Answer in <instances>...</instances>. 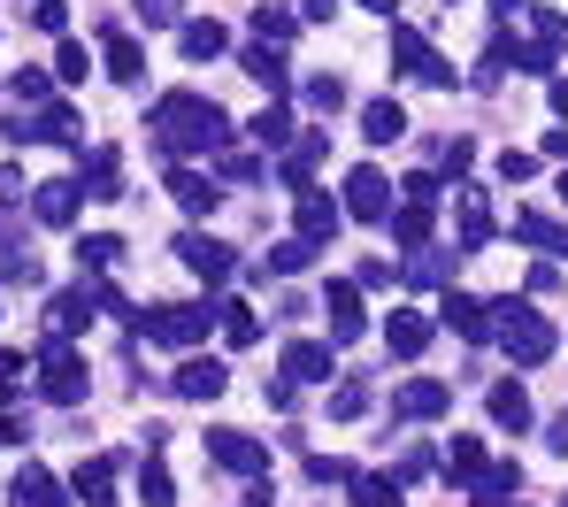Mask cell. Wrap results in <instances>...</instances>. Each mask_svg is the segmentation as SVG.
<instances>
[{"mask_svg": "<svg viewBox=\"0 0 568 507\" xmlns=\"http://www.w3.org/2000/svg\"><path fill=\"white\" fill-rule=\"evenodd\" d=\"M154 131H162V146H170V154H192V146H223V108L200 101V93H170V101L154 108Z\"/></svg>", "mask_w": 568, "mask_h": 507, "instance_id": "6da1fadb", "label": "cell"}, {"mask_svg": "<svg viewBox=\"0 0 568 507\" xmlns=\"http://www.w3.org/2000/svg\"><path fill=\"white\" fill-rule=\"evenodd\" d=\"M491 331H499V346H507L523 369L554 354V323H546V315H530L523 301H499V307H491Z\"/></svg>", "mask_w": 568, "mask_h": 507, "instance_id": "7a4b0ae2", "label": "cell"}, {"mask_svg": "<svg viewBox=\"0 0 568 507\" xmlns=\"http://www.w3.org/2000/svg\"><path fill=\"white\" fill-rule=\"evenodd\" d=\"M215 315H223V307H154V315H139V331H146L154 346H192V338H207Z\"/></svg>", "mask_w": 568, "mask_h": 507, "instance_id": "3957f363", "label": "cell"}, {"mask_svg": "<svg viewBox=\"0 0 568 507\" xmlns=\"http://www.w3.org/2000/svg\"><path fill=\"white\" fill-rule=\"evenodd\" d=\"M392 54L407 62V78H423V85H454V70L430 54V39L423 31H407V23H392Z\"/></svg>", "mask_w": 568, "mask_h": 507, "instance_id": "277c9868", "label": "cell"}, {"mask_svg": "<svg viewBox=\"0 0 568 507\" xmlns=\"http://www.w3.org/2000/svg\"><path fill=\"white\" fill-rule=\"evenodd\" d=\"M446 400H454L446 377H415V385L392 393V415H399V423H430V415H446Z\"/></svg>", "mask_w": 568, "mask_h": 507, "instance_id": "5b68a950", "label": "cell"}, {"mask_svg": "<svg viewBox=\"0 0 568 507\" xmlns=\"http://www.w3.org/2000/svg\"><path fill=\"white\" fill-rule=\"evenodd\" d=\"M346 215H362V223H392V185H384L377 170H354V178H346Z\"/></svg>", "mask_w": 568, "mask_h": 507, "instance_id": "8992f818", "label": "cell"}, {"mask_svg": "<svg viewBox=\"0 0 568 507\" xmlns=\"http://www.w3.org/2000/svg\"><path fill=\"white\" fill-rule=\"evenodd\" d=\"M207 454H215L223 469H239V477H262V469H270V454H262L246 430H207Z\"/></svg>", "mask_w": 568, "mask_h": 507, "instance_id": "52a82bcc", "label": "cell"}, {"mask_svg": "<svg viewBox=\"0 0 568 507\" xmlns=\"http://www.w3.org/2000/svg\"><path fill=\"white\" fill-rule=\"evenodd\" d=\"M39 393H47V400H85V362H78V354H70V346H54V354H47V377H39Z\"/></svg>", "mask_w": 568, "mask_h": 507, "instance_id": "ba28073f", "label": "cell"}, {"mask_svg": "<svg viewBox=\"0 0 568 507\" xmlns=\"http://www.w3.org/2000/svg\"><path fill=\"white\" fill-rule=\"evenodd\" d=\"M178 254H185L192 277H207V285L231 277V246H223V239H200V231H192V239H178Z\"/></svg>", "mask_w": 568, "mask_h": 507, "instance_id": "9c48e42d", "label": "cell"}, {"mask_svg": "<svg viewBox=\"0 0 568 507\" xmlns=\"http://www.w3.org/2000/svg\"><path fill=\"white\" fill-rule=\"evenodd\" d=\"M384 346H392L399 362H415V354L430 346V315H423V307H399V315L384 323Z\"/></svg>", "mask_w": 568, "mask_h": 507, "instance_id": "30bf717a", "label": "cell"}, {"mask_svg": "<svg viewBox=\"0 0 568 507\" xmlns=\"http://www.w3.org/2000/svg\"><path fill=\"white\" fill-rule=\"evenodd\" d=\"M284 377H292V385H323V377H331V346L292 338V346H284Z\"/></svg>", "mask_w": 568, "mask_h": 507, "instance_id": "8fae6325", "label": "cell"}, {"mask_svg": "<svg viewBox=\"0 0 568 507\" xmlns=\"http://www.w3.org/2000/svg\"><path fill=\"white\" fill-rule=\"evenodd\" d=\"M323 315H331V338H338V346L362 338V293H354V285H331V293H323Z\"/></svg>", "mask_w": 568, "mask_h": 507, "instance_id": "7c38bea8", "label": "cell"}, {"mask_svg": "<svg viewBox=\"0 0 568 507\" xmlns=\"http://www.w3.org/2000/svg\"><path fill=\"white\" fill-rule=\"evenodd\" d=\"M446 331H462V338H491V307L484 301H469V293H446Z\"/></svg>", "mask_w": 568, "mask_h": 507, "instance_id": "4fadbf2b", "label": "cell"}, {"mask_svg": "<svg viewBox=\"0 0 568 507\" xmlns=\"http://www.w3.org/2000/svg\"><path fill=\"white\" fill-rule=\"evenodd\" d=\"M223 385H231V369H223V362H200V354H192L185 369H178V393H185V400H215Z\"/></svg>", "mask_w": 568, "mask_h": 507, "instance_id": "5bb4252c", "label": "cell"}, {"mask_svg": "<svg viewBox=\"0 0 568 507\" xmlns=\"http://www.w3.org/2000/svg\"><path fill=\"white\" fill-rule=\"evenodd\" d=\"M399 131H407V108L399 101H369L362 108V139H369V146H392Z\"/></svg>", "mask_w": 568, "mask_h": 507, "instance_id": "9a60e30c", "label": "cell"}, {"mask_svg": "<svg viewBox=\"0 0 568 507\" xmlns=\"http://www.w3.org/2000/svg\"><path fill=\"white\" fill-rule=\"evenodd\" d=\"M338 215H346L338 201H315V193H307V201H300V239H307V246L338 239Z\"/></svg>", "mask_w": 568, "mask_h": 507, "instance_id": "2e32d148", "label": "cell"}, {"mask_svg": "<svg viewBox=\"0 0 568 507\" xmlns=\"http://www.w3.org/2000/svg\"><path fill=\"white\" fill-rule=\"evenodd\" d=\"M246 78H262L270 93H284V85H292V70H284V54L270 47V39H262V47H246Z\"/></svg>", "mask_w": 568, "mask_h": 507, "instance_id": "e0dca14e", "label": "cell"}, {"mask_svg": "<svg viewBox=\"0 0 568 507\" xmlns=\"http://www.w3.org/2000/svg\"><path fill=\"white\" fill-rule=\"evenodd\" d=\"M78 201H85V193H78L70 178H54V185H39V215H47V223H70V215H78Z\"/></svg>", "mask_w": 568, "mask_h": 507, "instance_id": "ac0fdd59", "label": "cell"}, {"mask_svg": "<svg viewBox=\"0 0 568 507\" xmlns=\"http://www.w3.org/2000/svg\"><path fill=\"white\" fill-rule=\"evenodd\" d=\"M491 423H499V430H523V423H530V393H523V385H499V393H491Z\"/></svg>", "mask_w": 568, "mask_h": 507, "instance_id": "d6986e66", "label": "cell"}, {"mask_svg": "<svg viewBox=\"0 0 568 507\" xmlns=\"http://www.w3.org/2000/svg\"><path fill=\"white\" fill-rule=\"evenodd\" d=\"M16 507H62V485H54L47 469H23V477H16Z\"/></svg>", "mask_w": 568, "mask_h": 507, "instance_id": "ffe728a7", "label": "cell"}, {"mask_svg": "<svg viewBox=\"0 0 568 507\" xmlns=\"http://www.w3.org/2000/svg\"><path fill=\"white\" fill-rule=\"evenodd\" d=\"M85 201H115V154L108 146L85 154Z\"/></svg>", "mask_w": 568, "mask_h": 507, "instance_id": "44dd1931", "label": "cell"}, {"mask_svg": "<svg viewBox=\"0 0 568 507\" xmlns=\"http://www.w3.org/2000/svg\"><path fill=\"white\" fill-rule=\"evenodd\" d=\"M170 193H178V207H192V215H207V207H215V185H207L200 170H178V178H170Z\"/></svg>", "mask_w": 568, "mask_h": 507, "instance_id": "7402d4cb", "label": "cell"}, {"mask_svg": "<svg viewBox=\"0 0 568 507\" xmlns=\"http://www.w3.org/2000/svg\"><path fill=\"white\" fill-rule=\"evenodd\" d=\"M446 477H462V485L484 477V446H476V438H454V446H446Z\"/></svg>", "mask_w": 568, "mask_h": 507, "instance_id": "603a6c76", "label": "cell"}, {"mask_svg": "<svg viewBox=\"0 0 568 507\" xmlns=\"http://www.w3.org/2000/svg\"><path fill=\"white\" fill-rule=\"evenodd\" d=\"M108 485H115V462H85L78 469V500L85 507H108Z\"/></svg>", "mask_w": 568, "mask_h": 507, "instance_id": "cb8c5ba5", "label": "cell"}, {"mask_svg": "<svg viewBox=\"0 0 568 507\" xmlns=\"http://www.w3.org/2000/svg\"><path fill=\"white\" fill-rule=\"evenodd\" d=\"M491 239V207H484V193H462V246H484Z\"/></svg>", "mask_w": 568, "mask_h": 507, "instance_id": "d4e9b609", "label": "cell"}, {"mask_svg": "<svg viewBox=\"0 0 568 507\" xmlns=\"http://www.w3.org/2000/svg\"><path fill=\"white\" fill-rule=\"evenodd\" d=\"M254 31H262L270 47H284V39H292L300 23H292V8H277V0H262V8H254Z\"/></svg>", "mask_w": 568, "mask_h": 507, "instance_id": "484cf974", "label": "cell"}, {"mask_svg": "<svg viewBox=\"0 0 568 507\" xmlns=\"http://www.w3.org/2000/svg\"><path fill=\"white\" fill-rule=\"evenodd\" d=\"M108 70H115L123 85H139V78H146V54H139L131 39H108Z\"/></svg>", "mask_w": 568, "mask_h": 507, "instance_id": "4316f807", "label": "cell"}, {"mask_svg": "<svg viewBox=\"0 0 568 507\" xmlns=\"http://www.w3.org/2000/svg\"><path fill=\"white\" fill-rule=\"evenodd\" d=\"M323 146H331V139H323V131H307V139L292 146V162H284V178H292V185H307V170L323 162Z\"/></svg>", "mask_w": 568, "mask_h": 507, "instance_id": "83f0119b", "label": "cell"}, {"mask_svg": "<svg viewBox=\"0 0 568 507\" xmlns=\"http://www.w3.org/2000/svg\"><path fill=\"white\" fill-rule=\"evenodd\" d=\"M392 239H399V246H423V239H430V207H399V215H392Z\"/></svg>", "mask_w": 568, "mask_h": 507, "instance_id": "f1b7e54d", "label": "cell"}, {"mask_svg": "<svg viewBox=\"0 0 568 507\" xmlns=\"http://www.w3.org/2000/svg\"><path fill=\"white\" fill-rule=\"evenodd\" d=\"M515 239H530V246H554V254H568L561 223H546V215H515Z\"/></svg>", "mask_w": 568, "mask_h": 507, "instance_id": "f546056e", "label": "cell"}, {"mask_svg": "<svg viewBox=\"0 0 568 507\" xmlns=\"http://www.w3.org/2000/svg\"><path fill=\"white\" fill-rule=\"evenodd\" d=\"M223 338H231V346H254V338H262V323H254V307H223Z\"/></svg>", "mask_w": 568, "mask_h": 507, "instance_id": "4dcf8cb0", "label": "cell"}, {"mask_svg": "<svg viewBox=\"0 0 568 507\" xmlns=\"http://www.w3.org/2000/svg\"><path fill=\"white\" fill-rule=\"evenodd\" d=\"M139 500H146V507H170V500H178V493H170V469H162V462H146V469H139Z\"/></svg>", "mask_w": 568, "mask_h": 507, "instance_id": "1f68e13d", "label": "cell"}, {"mask_svg": "<svg viewBox=\"0 0 568 507\" xmlns=\"http://www.w3.org/2000/svg\"><path fill=\"white\" fill-rule=\"evenodd\" d=\"M185 54H192V62L223 54V23H185Z\"/></svg>", "mask_w": 568, "mask_h": 507, "instance_id": "d6a6232c", "label": "cell"}, {"mask_svg": "<svg viewBox=\"0 0 568 507\" xmlns=\"http://www.w3.org/2000/svg\"><path fill=\"white\" fill-rule=\"evenodd\" d=\"M78 262L85 270H115L123 262V239H78Z\"/></svg>", "mask_w": 568, "mask_h": 507, "instance_id": "836d02e7", "label": "cell"}, {"mask_svg": "<svg viewBox=\"0 0 568 507\" xmlns=\"http://www.w3.org/2000/svg\"><path fill=\"white\" fill-rule=\"evenodd\" d=\"M307 108H315V115H338V108H346V85H338V78H307Z\"/></svg>", "mask_w": 568, "mask_h": 507, "instance_id": "e575fe53", "label": "cell"}, {"mask_svg": "<svg viewBox=\"0 0 568 507\" xmlns=\"http://www.w3.org/2000/svg\"><path fill=\"white\" fill-rule=\"evenodd\" d=\"M354 500H362V507H399V477H362Z\"/></svg>", "mask_w": 568, "mask_h": 507, "instance_id": "d590c367", "label": "cell"}, {"mask_svg": "<svg viewBox=\"0 0 568 507\" xmlns=\"http://www.w3.org/2000/svg\"><path fill=\"white\" fill-rule=\"evenodd\" d=\"M47 323H54V331H62V338H70V331H78V323H85V293H62V301L47 307Z\"/></svg>", "mask_w": 568, "mask_h": 507, "instance_id": "8d00e7d4", "label": "cell"}, {"mask_svg": "<svg viewBox=\"0 0 568 507\" xmlns=\"http://www.w3.org/2000/svg\"><path fill=\"white\" fill-rule=\"evenodd\" d=\"M530 16H538V39H546V54H561V47H568V16H561V8H530Z\"/></svg>", "mask_w": 568, "mask_h": 507, "instance_id": "74e56055", "label": "cell"}, {"mask_svg": "<svg viewBox=\"0 0 568 507\" xmlns=\"http://www.w3.org/2000/svg\"><path fill=\"white\" fill-rule=\"evenodd\" d=\"M85 70H93L85 47H62V54H54V78H62V85H85Z\"/></svg>", "mask_w": 568, "mask_h": 507, "instance_id": "f35d334b", "label": "cell"}, {"mask_svg": "<svg viewBox=\"0 0 568 507\" xmlns=\"http://www.w3.org/2000/svg\"><path fill=\"white\" fill-rule=\"evenodd\" d=\"M307 262H315V246H307V239H284L277 254H270V270H284V277H292V270H307Z\"/></svg>", "mask_w": 568, "mask_h": 507, "instance_id": "ab89813d", "label": "cell"}, {"mask_svg": "<svg viewBox=\"0 0 568 507\" xmlns=\"http://www.w3.org/2000/svg\"><path fill=\"white\" fill-rule=\"evenodd\" d=\"M284 131H292V115H284V108H262V115H254V139H262V146H277Z\"/></svg>", "mask_w": 568, "mask_h": 507, "instance_id": "60d3db41", "label": "cell"}, {"mask_svg": "<svg viewBox=\"0 0 568 507\" xmlns=\"http://www.w3.org/2000/svg\"><path fill=\"white\" fill-rule=\"evenodd\" d=\"M0 277H8V285H39V262H31V254H23V246H16V254H8V262H0Z\"/></svg>", "mask_w": 568, "mask_h": 507, "instance_id": "b9f144b4", "label": "cell"}, {"mask_svg": "<svg viewBox=\"0 0 568 507\" xmlns=\"http://www.w3.org/2000/svg\"><path fill=\"white\" fill-rule=\"evenodd\" d=\"M399 193H407V201H415V207H438V178H430V170H415V178H407Z\"/></svg>", "mask_w": 568, "mask_h": 507, "instance_id": "7bdbcfd3", "label": "cell"}, {"mask_svg": "<svg viewBox=\"0 0 568 507\" xmlns=\"http://www.w3.org/2000/svg\"><path fill=\"white\" fill-rule=\"evenodd\" d=\"M362 407H369V385H338L331 393V415H362Z\"/></svg>", "mask_w": 568, "mask_h": 507, "instance_id": "ee69618b", "label": "cell"}, {"mask_svg": "<svg viewBox=\"0 0 568 507\" xmlns=\"http://www.w3.org/2000/svg\"><path fill=\"white\" fill-rule=\"evenodd\" d=\"M8 93H16V101H47V78H39V70H16Z\"/></svg>", "mask_w": 568, "mask_h": 507, "instance_id": "f6af8a7d", "label": "cell"}, {"mask_svg": "<svg viewBox=\"0 0 568 507\" xmlns=\"http://www.w3.org/2000/svg\"><path fill=\"white\" fill-rule=\"evenodd\" d=\"M407 277H415V285H438V277H454V262H438V254H423V262H407Z\"/></svg>", "mask_w": 568, "mask_h": 507, "instance_id": "bcb514c9", "label": "cell"}, {"mask_svg": "<svg viewBox=\"0 0 568 507\" xmlns=\"http://www.w3.org/2000/svg\"><path fill=\"white\" fill-rule=\"evenodd\" d=\"M530 170H538V162H530V154H515V146H507V154H499V178H507V185H523V178H530Z\"/></svg>", "mask_w": 568, "mask_h": 507, "instance_id": "7dc6e473", "label": "cell"}, {"mask_svg": "<svg viewBox=\"0 0 568 507\" xmlns=\"http://www.w3.org/2000/svg\"><path fill=\"white\" fill-rule=\"evenodd\" d=\"M307 477H315V485H346V462H331V454H315V462H307Z\"/></svg>", "mask_w": 568, "mask_h": 507, "instance_id": "c3c4849f", "label": "cell"}, {"mask_svg": "<svg viewBox=\"0 0 568 507\" xmlns=\"http://www.w3.org/2000/svg\"><path fill=\"white\" fill-rule=\"evenodd\" d=\"M31 23L39 31H62V0H31Z\"/></svg>", "mask_w": 568, "mask_h": 507, "instance_id": "681fc988", "label": "cell"}, {"mask_svg": "<svg viewBox=\"0 0 568 507\" xmlns=\"http://www.w3.org/2000/svg\"><path fill=\"white\" fill-rule=\"evenodd\" d=\"M331 8H338V0H307L300 16H307V23H331Z\"/></svg>", "mask_w": 568, "mask_h": 507, "instance_id": "f907efd6", "label": "cell"}, {"mask_svg": "<svg viewBox=\"0 0 568 507\" xmlns=\"http://www.w3.org/2000/svg\"><path fill=\"white\" fill-rule=\"evenodd\" d=\"M546 154H561V162H568V131H546Z\"/></svg>", "mask_w": 568, "mask_h": 507, "instance_id": "816d5d0a", "label": "cell"}, {"mask_svg": "<svg viewBox=\"0 0 568 507\" xmlns=\"http://www.w3.org/2000/svg\"><path fill=\"white\" fill-rule=\"evenodd\" d=\"M554 446H561V454H568V415H554Z\"/></svg>", "mask_w": 568, "mask_h": 507, "instance_id": "f5cc1de1", "label": "cell"}, {"mask_svg": "<svg viewBox=\"0 0 568 507\" xmlns=\"http://www.w3.org/2000/svg\"><path fill=\"white\" fill-rule=\"evenodd\" d=\"M554 108H561V115H568V78H554Z\"/></svg>", "mask_w": 568, "mask_h": 507, "instance_id": "db71d44e", "label": "cell"}, {"mask_svg": "<svg viewBox=\"0 0 568 507\" xmlns=\"http://www.w3.org/2000/svg\"><path fill=\"white\" fill-rule=\"evenodd\" d=\"M362 8H377V16H392V0H362Z\"/></svg>", "mask_w": 568, "mask_h": 507, "instance_id": "11a10c76", "label": "cell"}, {"mask_svg": "<svg viewBox=\"0 0 568 507\" xmlns=\"http://www.w3.org/2000/svg\"><path fill=\"white\" fill-rule=\"evenodd\" d=\"M561 201H568V178H561Z\"/></svg>", "mask_w": 568, "mask_h": 507, "instance_id": "9f6ffc18", "label": "cell"}, {"mask_svg": "<svg viewBox=\"0 0 568 507\" xmlns=\"http://www.w3.org/2000/svg\"><path fill=\"white\" fill-rule=\"evenodd\" d=\"M561 507H568V493H561Z\"/></svg>", "mask_w": 568, "mask_h": 507, "instance_id": "6f0895ef", "label": "cell"}]
</instances>
